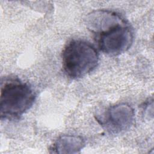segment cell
I'll use <instances>...</instances> for the list:
<instances>
[{"label":"cell","instance_id":"6da1fadb","mask_svg":"<svg viewBox=\"0 0 154 154\" xmlns=\"http://www.w3.org/2000/svg\"><path fill=\"white\" fill-rule=\"evenodd\" d=\"M36 95L28 84L18 78H10L2 82L1 88V119L14 120L29 110Z\"/></svg>","mask_w":154,"mask_h":154},{"label":"cell","instance_id":"7a4b0ae2","mask_svg":"<svg viewBox=\"0 0 154 154\" xmlns=\"http://www.w3.org/2000/svg\"><path fill=\"white\" fill-rule=\"evenodd\" d=\"M63 67L72 79L84 76L92 72L99 63V54L93 45L82 40H73L63 51Z\"/></svg>","mask_w":154,"mask_h":154},{"label":"cell","instance_id":"3957f363","mask_svg":"<svg viewBox=\"0 0 154 154\" xmlns=\"http://www.w3.org/2000/svg\"><path fill=\"white\" fill-rule=\"evenodd\" d=\"M94 34L100 51L111 56L126 52L134 40L133 31L124 19Z\"/></svg>","mask_w":154,"mask_h":154},{"label":"cell","instance_id":"277c9868","mask_svg":"<svg viewBox=\"0 0 154 154\" xmlns=\"http://www.w3.org/2000/svg\"><path fill=\"white\" fill-rule=\"evenodd\" d=\"M134 119L133 109L126 103H121L109 107L97 119L107 132L117 134L128 130Z\"/></svg>","mask_w":154,"mask_h":154},{"label":"cell","instance_id":"5b68a950","mask_svg":"<svg viewBox=\"0 0 154 154\" xmlns=\"http://www.w3.org/2000/svg\"><path fill=\"white\" fill-rule=\"evenodd\" d=\"M84 144V141L80 137L64 135L56 141L52 149L57 153H78Z\"/></svg>","mask_w":154,"mask_h":154}]
</instances>
